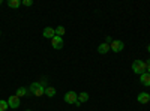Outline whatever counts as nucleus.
Masks as SVG:
<instances>
[{
    "label": "nucleus",
    "mask_w": 150,
    "mask_h": 111,
    "mask_svg": "<svg viewBox=\"0 0 150 111\" xmlns=\"http://www.w3.org/2000/svg\"><path fill=\"white\" fill-rule=\"evenodd\" d=\"M45 96H48V98L56 96V89L53 87V86H48V87H45Z\"/></svg>",
    "instance_id": "obj_11"
},
{
    "label": "nucleus",
    "mask_w": 150,
    "mask_h": 111,
    "mask_svg": "<svg viewBox=\"0 0 150 111\" xmlns=\"http://www.w3.org/2000/svg\"><path fill=\"white\" fill-rule=\"evenodd\" d=\"M21 5H24V6H32L33 5V0H23V2H21Z\"/></svg>",
    "instance_id": "obj_17"
},
{
    "label": "nucleus",
    "mask_w": 150,
    "mask_h": 111,
    "mask_svg": "<svg viewBox=\"0 0 150 111\" xmlns=\"http://www.w3.org/2000/svg\"><path fill=\"white\" fill-rule=\"evenodd\" d=\"M42 36H44V38H47V39H53L54 36H56V29H53V27H45L44 32H42Z\"/></svg>",
    "instance_id": "obj_7"
},
{
    "label": "nucleus",
    "mask_w": 150,
    "mask_h": 111,
    "mask_svg": "<svg viewBox=\"0 0 150 111\" xmlns=\"http://www.w3.org/2000/svg\"><path fill=\"white\" fill-rule=\"evenodd\" d=\"M137 99H138L140 104H147V102H150V95L146 93V92H141L138 96H137Z\"/></svg>",
    "instance_id": "obj_8"
},
{
    "label": "nucleus",
    "mask_w": 150,
    "mask_h": 111,
    "mask_svg": "<svg viewBox=\"0 0 150 111\" xmlns=\"http://www.w3.org/2000/svg\"><path fill=\"white\" fill-rule=\"evenodd\" d=\"M146 65H147V71H146V72H147V74H150V59L147 60V63H146Z\"/></svg>",
    "instance_id": "obj_19"
},
{
    "label": "nucleus",
    "mask_w": 150,
    "mask_h": 111,
    "mask_svg": "<svg viewBox=\"0 0 150 111\" xmlns=\"http://www.w3.org/2000/svg\"><path fill=\"white\" fill-rule=\"evenodd\" d=\"M27 93H29V89H26V87H18V90H17L15 95H17L18 98H21V96H26Z\"/></svg>",
    "instance_id": "obj_13"
},
{
    "label": "nucleus",
    "mask_w": 150,
    "mask_h": 111,
    "mask_svg": "<svg viewBox=\"0 0 150 111\" xmlns=\"http://www.w3.org/2000/svg\"><path fill=\"white\" fill-rule=\"evenodd\" d=\"M51 45L54 50H62L63 48V38H60V36H54L51 39Z\"/></svg>",
    "instance_id": "obj_5"
},
{
    "label": "nucleus",
    "mask_w": 150,
    "mask_h": 111,
    "mask_svg": "<svg viewBox=\"0 0 150 111\" xmlns=\"http://www.w3.org/2000/svg\"><path fill=\"white\" fill-rule=\"evenodd\" d=\"M29 93L33 96H44L45 95V86L42 83H32L29 87Z\"/></svg>",
    "instance_id": "obj_1"
},
{
    "label": "nucleus",
    "mask_w": 150,
    "mask_h": 111,
    "mask_svg": "<svg viewBox=\"0 0 150 111\" xmlns=\"http://www.w3.org/2000/svg\"><path fill=\"white\" fill-rule=\"evenodd\" d=\"M111 36H107V38H105V44H108V45H111Z\"/></svg>",
    "instance_id": "obj_18"
},
{
    "label": "nucleus",
    "mask_w": 150,
    "mask_h": 111,
    "mask_svg": "<svg viewBox=\"0 0 150 111\" xmlns=\"http://www.w3.org/2000/svg\"><path fill=\"white\" fill-rule=\"evenodd\" d=\"M132 71L137 74V75H143V74L147 71L146 62H143V60H135L134 63H132Z\"/></svg>",
    "instance_id": "obj_2"
},
{
    "label": "nucleus",
    "mask_w": 150,
    "mask_h": 111,
    "mask_svg": "<svg viewBox=\"0 0 150 111\" xmlns=\"http://www.w3.org/2000/svg\"><path fill=\"white\" fill-rule=\"evenodd\" d=\"M65 27L63 26H57L56 27V36H60V38H63V35H65Z\"/></svg>",
    "instance_id": "obj_15"
},
{
    "label": "nucleus",
    "mask_w": 150,
    "mask_h": 111,
    "mask_svg": "<svg viewBox=\"0 0 150 111\" xmlns=\"http://www.w3.org/2000/svg\"><path fill=\"white\" fill-rule=\"evenodd\" d=\"M20 5H21L20 0H9V2H8V6H9V8H12V9H17Z\"/></svg>",
    "instance_id": "obj_14"
},
{
    "label": "nucleus",
    "mask_w": 150,
    "mask_h": 111,
    "mask_svg": "<svg viewBox=\"0 0 150 111\" xmlns=\"http://www.w3.org/2000/svg\"><path fill=\"white\" fill-rule=\"evenodd\" d=\"M110 48H111V51H114V53H120V51H123L125 44H123V41L116 39V41H112V42H111Z\"/></svg>",
    "instance_id": "obj_4"
},
{
    "label": "nucleus",
    "mask_w": 150,
    "mask_h": 111,
    "mask_svg": "<svg viewBox=\"0 0 150 111\" xmlns=\"http://www.w3.org/2000/svg\"><path fill=\"white\" fill-rule=\"evenodd\" d=\"M89 93H86V92H83V93H80L78 95V102L80 104H83V102H87V101H89Z\"/></svg>",
    "instance_id": "obj_12"
},
{
    "label": "nucleus",
    "mask_w": 150,
    "mask_h": 111,
    "mask_svg": "<svg viewBox=\"0 0 150 111\" xmlns=\"http://www.w3.org/2000/svg\"><path fill=\"white\" fill-rule=\"evenodd\" d=\"M63 99H65V102L66 104H77L78 102V95L75 93V92H68L65 96H63Z\"/></svg>",
    "instance_id": "obj_3"
},
{
    "label": "nucleus",
    "mask_w": 150,
    "mask_h": 111,
    "mask_svg": "<svg viewBox=\"0 0 150 111\" xmlns=\"http://www.w3.org/2000/svg\"><path fill=\"white\" fill-rule=\"evenodd\" d=\"M147 51L150 53V44H149V47H147Z\"/></svg>",
    "instance_id": "obj_20"
},
{
    "label": "nucleus",
    "mask_w": 150,
    "mask_h": 111,
    "mask_svg": "<svg viewBox=\"0 0 150 111\" xmlns=\"http://www.w3.org/2000/svg\"><path fill=\"white\" fill-rule=\"evenodd\" d=\"M140 81L143 86H150V74L144 72L143 75H140Z\"/></svg>",
    "instance_id": "obj_10"
},
{
    "label": "nucleus",
    "mask_w": 150,
    "mask_h": 111,
    "mask_svg": "<svg viewBox=\"0 0 150 111\" xmlns=\"http://www.w3.org/2000/svg\"><path fill=\"white\" fill-rule=\"evenodd\" d=\"M0 35H2V33H0Z\"/></svg>",
    "instance_id": "obj_23"
},
{
    "label": "nucleus",
    "mask_w": 150,
    "mask_h": 111,
    "mask_svg": "<svg viewBox=\"0 0 150 111\" xmlns=\"http://www.w3.org/2000/svg\"><path fill=\"white\" fill-rule=\"evenodd\" d=\"M8 108H9L8 101H5V99H0V111H6Z\"/></svg>",
    "instance_id": "obj_16"
},
{
    "label": "nucleus",
    "mask_w": 150,
    "mask_h": 111,
    "mask_svg": "<svg viewBox=\"0 0 150 111\" xmlns=\"http://www.w3.org/2000/svg\"><path fill=\"white\" fill-rule=\"evenodd\" d=\"M26 111H32V110H26Z\"/></svg>",
    "instance_id": "obj_21"
},
{
    "label": "nucleus",
    "mask_w": 150,
    "mask_h": 111,
    "mask_svg": "<svg viewBox=\"0 0 150 111\" xmlns=\"http://www.w3.org/2000/svg\"><path fill=\"white\" fill-rule=\"evenodd\" d=\"M110 50H111L110 45H108V44H105V42H104V44H101V45L98 47V53H99V54H107Z\"/></svg>",
    "instance_id": "obj_9"
},
{
    "label": "nucleus",
    "mask_w": 150,
    "mask_h": 111,
    "mask_svg": "<svg viewBox=\"0 0 150 111\" xmlns=\"http://www.w3.org/2000/svg\"><path fill=\"white\" fill-rule=\"evenodd\" d=\"M0 5H2V0H0Z\"/></svg>",
    "instance_id": "obj_22"
},
{
    "label": "nucleus",
    "mask_w": 150,
    "mask_h": 111,
    "mask_svg": "<svg viewBox=\"0 0 150 111\" xmlns=\"http://www.w3.org/2000/svg\"><path fill=\"white\" fill-rule=\"evenodd\" d=\"M8 104H9V108H18V107H20V98H18L17 95L9 96Z\"/></svg>",
    "instance_id": "obj_6"
}]
</instances>
